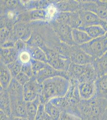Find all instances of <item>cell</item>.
I'll use <instances>...</instances> for the list:
<instances>
[{
  "label": "cell",
  "instance_id": "14",
  "mask_svg": "<svg viewBox=\"0 0 107 120\" xmlns=\"http://www.w3.org/2000/svg\"><path fill=\"white\" fill-rule=\"evenodd\" d=\"M58 12H75L80 10V2L64 0L54 3Z\"/></svg>",
  "mask_w": 107,
  "mask_h": 120
},
{
  "label": "cell",
  "instance_id": "35",
  "mask_svg": "<svg viewBox=\"0 0 107 120\" xmlns=\"http://www.w3.org/2000/svg\"><path fill=\"white\" fill-rule=\"evenodd\" d=\"M9 35L8 31L5 28H2L0 29V43L3 44L6 41V39Z\"/></svg>",
  "mask_w": 107,
  "mask_h": 120
},
{
  "label": "cell",
  "instance_id": "8",
  "mask_svg": "<svg viewBox=\"0 0 107 120\" xmlns=\"http://www.w3.org/2000/svg\"><path fill=\"white\" fill-rule=\"evenodd\" d=\"M79 13L81 22V27L100 26L107 31V21L102 19L96 14L91 11L83 10H80Z\"/></svg>",
  "mask_w": 107,
  "mask_h": 120
},
{
  "label": "cell",
  "instance_id": "24",
  "mask_svg": "<svg viewBox=\"0 0 107 120\" xmlns=\"http://www.w3.org/2000/svg\"><path fill=\"white\" fill-rule=\"evenodd\" d=\"M41 103L39 97L33 101L26 102L27 119L29 120H35L38 108Z\"/></svg>",
  "mask_w": 107,
  "mask_h": 120
},
{
  "label": "cell",
  "instance_id": "38",
  "mask_svg": "<svg viewBox=\"0 0 107 120\" xmlns=\"http://www.w3.org/2000/svg\"><path fill=\"white\" fill-rule=\"evenodd\" d=\"M0 120H10L11 116L6 114L2 111H0Z\"/></svg>",
  "mask_w": 107,
  "mask_h": 120
},
{
  "label": "cell",
  "instance_id": "5",
  "mask_svg": "<svg viewBox=\"0 0 107 120\" xmlns=\"http://www.w3.org/2000/svg\"><path fill=\"white\" fill-rule=\"evenodd\" d=\"M50 26L59 39L70 46L76 45L72 37V29L68 25L59 23L52 19L49 21Z\"/></svg>",
  "mask_w": 107,
  "mask_h": 120
},
{
  "label": "cell",
  "instance_id": "31",
  "mask_svg": "<svg viewBox=\"0 0 107 120\" xmlns=\"http://www.w3.org/2000/svg\"><path fill=\"white\" fill-rule=\"evenodd\" d=\"M15 78L20 85L23 86L30 80L31 78L21 71Z\"/></svg>",
  "mask_w": 107,
  "mask_h": 120
},
{
  "label": "cell",
  "instance_id": "9",
  "mask_svg": "<svg viewBox=\"0 0 107 120\" xmlns=\"http://www.w3.org/2000/svg\"><path fill=\"white\" fill-rule=\"evenodd\" d=\"M31 23L28 24L25 22H20L15 24L11 33V38L14 42L18 39L27 42L31 36L33 32Z\"/></svg>",
  "mask_w": 107,
  "mask_h": 120
},
{
  "label": "cell",
  "instance_id": "16",
  "mask_svg": "<svg viewBox=\"0 0 107 120\" xmlns=\"http://www.w3.org/2000/svg\"><path fill=\"white\" fill-rule=\"evenodd\" d=\"M18 53L15 48H0V62L6 65H8L16 60Z\"/></svg>",
  "mask_w": 107,
  "mask_h": 120
},
{
  "label": "cell",
  "instance_id": "7",
  "mask_svg": "<svg viewBox=\"0 0 107 120\" xmlns=\"http://www.w3.org/2000/svg\"><path fill=\"white\" fill-rule=\"evenodd\" d=\"M42 84L38 82L33 76L23 86V97L26 102L33 101L39 97L42 91Z\"/></svg>",
  "mask_w": 107,
  "mask_h": 120
},
{
  "label": "cell",
  "instance_id": "33",
  "mask_svg": "<svg viewBox=\"0 0 107 120\" xmlns=\"http://www.w3.org/2000/svg\"><path fill=\"white\" fill-rule=\"evenodd\" d=\"M27 45L25 42L21 39H18L15 42V48L18 53L27 49Z\"/></svg>",
  "mask_w": 107,
  "mask_h": 120
},
{
  "label": "cell",
  "instance_id": "34",
  "mask_svg": "<svg viewBox=\"0 0 107 120\" xmlns=\"http://www.w3.org/2000/svg\"><path fill=\"white\" fill-rule=\"evenodd\" d=\"M79 119H80L73 115L66 112H63L61 113L59 120H79Z\"/></svg>",
  "mask_w": 107,
  "mask_h": 120
},
{
  "label": "cell",
  "instance_id": "11",
  "mask_svg": "<svg viewBox=\"0 0 107 120\" xmlns=\"http://www.w3.org/2000/svg\"><path fill=\"white\" fill-rule=\"evenodd\" d=\"M34 76L40 84H42L47 79L56 76H62L69 79L66 72L55 69L48 64L45 68L38 72Z\"/></svg>",
  "mask_w": 107,
  "mask_h": 120
},
{
  "label": "cell",
  "instance_id": "3",
  "mask_svg": "<svg viewBox=\"0 0 107 120\" xmlns=\"http://www.w3.org/2000/svg\"><path fill=\"white\" fill-rule=\"evenodd\" d=\"M70 80L81 82L94 81L98 78L94 67L92 64L78 65L71 63L67 72Z\"/></svg>",
  "mask_w": 107,
  "mask_h": 120
},
{
  "label": "cell",
  "instance_id": "21",
  "mask_svg": "<svg viewBox=\"0 0 107 120\" xmlns=\"http://www.w3.org/2000/svg\"><path fill=\"white\" fill-rule=\"evenodd\" d=\"M26 18L23 19L24 22L27 21H45L47 19V12L45 9L37 8L30 11L26 14Z\"/></svg>",
  "mask_w": 107,
  "mask_h": 120
},
{
  "label": "cell",
  "instance_id": "27",
  "mask_svg": "<svg viewBox=\"0 0 107 120\" xmlns=\"http://www.w3.org/2000/svg\"><path fill=\"white\" fill-rule=\"evenodd\" d=\"M22 65V64L17 59L7 65L12 78H15L21 71Z\"/></svg>",
  "mask_w": 107,
  "mask_h": 120
},
{
  "label": "cell",
  "instance_id": "2",
  "mask_svg": "<svg viewBox=\"0 0 107 120\" xmlns=\"http://www.w3.org/2000/svg\"><path fill=\"white\" fill-rule=\"evenodd\" d=\"M107 108V99L97 96L89 100H81L77 105L81 120H102Z\"/></svg>",
  "mask_w": 107,
  "mask_h": 120
},
{
  "label": "cell",
  "instance_id": "29",
  "mask_svg": "<svg viewBox=\"0 0 107 120\" xmlns=\"http://www.w3.org/2000/svg\"><path fill=\"white\" fill-rule=\"evenodd\" d=\"M31 55L27 49L20 52L18 54L17 59L22 63V64L29 63L31 59Z\"/></svg>",
  "mask_w": 107,
  "mask_h": 120
},
{
  "label": "cell",
  "instance_id": "25",
  "mask_svg": "<svg viewBox=\"0 0 107 120\" xmlns=\"http://www.w3.org/2000/svg\"><path fill=\"white\" fill-rule=\"evenodd\" d=\"M27 50L30 53L32 59L47 63L46 55L41 49L37 46L27 45Z\"/></svg>",
  "mask_w": 107,
  "mask_h": 120
},
{
  "label": "cell",
  "instance_id": "15",
  "mask_svg": "<svg viewBox=\"0 0 107 120\" xmlns=\"http://www.w3.org/2000/svg\"><path fill=\"white\" fill-rule=\"evenodd\" d=\"M92 64L98 78L107 74V51L100 57L95 59Z\"/></svg>",
  "mask_w": 107,
  "mask_h": 120
},
{
  "label": "cell",
  "instance_id": "12",
  "mask_svg": "<svg viewBox=\"0 0 107 120\" xmlns=\"http://www.w3.org/2000/svg\"><path fill=\"white\" fill-rule=\"evenodd\" d=\"M94 81H88L78 83V89L80 98L89 100L96 95V88Z\"/></svg>",
  "mask_w": 107,
  "mask_h": 120
},
{
  "label": "cell",
  "instance_id": "4",
  "mask_svg": "<svg viewBox=\"0 0 107 120\" xmlns=\"http://www.w3.org/2000/svg\"><path fill=\"white\" fill-rule=\"evenodd\" d=\"M83 51L94 59L100 57L107 51V38L103 36L92 39L85 44L79 46Z\"/></svg>",
  "mask_w": 107,
  "mask_h": 120
},
{
  "label": "cell",
  "instance_id": "1",
  "mask_svg": "<svg viewBox=\"0 0 107 120\" xmlns=\"http://www.w3.org/2000/svg\"><path fill=\"white\" fill-rule=\"evenodd\" d=\"M42 91L40 95L41 103L45 104L52 98L63 97L69 89V79L62 76H56L47 79L42 83Z\"/></svg>",
  "mask_w": 107,
  "mask_h": 120
},
{
  "label": "cell",
  "instance_id": "28",
  "mask_svg": "<svg viewBox=\"0 0 107 120\" xmlns=\"http://www.w3.org/2000/svg\"><path fill=\"white\" fill-rule=\"evenodd\" d=\"M34 76L46 66L48 63L32 59L30 60Z\"/></svg>",
  "mask_w": 107,
  "mask_h": 120
},
{
  "label": "cell",
  "instance_id": "32",
  "mask_svg": "<svg viewBox=\"0 0 107 120\" xmlns=\"http://www.w3.org/2000/svg\"><path fill=\"white\" fill-rule=\"evenodd\" d=\"M21 71L28 75L30 78H31L34 76L33 68L30 62L22 64Z\"/></svg>",
  "mask_w": 107,
  "mask_h": 120
},
{
  "label": "cell",
  "instance_id": "18",
  "mask_svg": "<svg viewBox=\"0 0 107 120\" xmlns=\"http://www.w3.org/2000/svg\"><path fill=\"white\" fill-rule=\"evenodd\" d=\"M0 111L11 116V99L6 89L0 87Z\"/></svg>",
  "mask_w": 107,
  "mask_h": 120
},
{
  "label": "cell",
  "instance_id": "26",
  "mask_svg": "<svg viewBox=\"0 0 107 120\" xmlns=\"http://www.w3.org/2000/svg\"><path fill=\"white\" fill-rule=\"evenodd\" d=\"M45 110L48 116L54 120H59L62 112L50 101L45 104Z\"/></svg>",
  "mask_w": 107,
  "mask_h": 120
},
{
  "label": "cell",
  "instance_id": "39",
  "mask_svg": "<svg viewBox=\"0 0 107 120\" xmlns=\"http://www.w3.org/2000/svg\"><path fill=\"white\" fill-rule=\"evenodd\" d=\"M10 120H29L27 118H25L18 117L13 116H11Z\"/></svg>",
  "mask_w": 107,
  "mask_h": 120
},
{
  "label": "cell",
  "instance_id": "37",
  "mask_svg": "<svg viewBox=\"0 0 107 120\" xmlns=\"http://www.w3.org/2000/svg\"><path fill=\"white\" fill-rule=\"evenodd\" d=\"M15 42H14L12 40H7L3 44L1 45V48H15Z\"/></svg>",
  "mask_w": 107,
  "mask_h": 120
},
{
  "label": "cell",
  "instance_id": "30",
  "mask_svg": "<svg viewBox=\"0 0 107 120\" xmlns=\"http://www.w3.org/2000/svg\"><path fill=\"white\" fill-rule=\"evenodd\" d=\"M45 104L41 103L40 104L35 120H44L48 115L45 110Z\"/></svg>",
  "mask_w": 107,
  "mask_h": 120
},
{
  "label": "cell",
  "instance_id": "19",
  "mask_svg": "<svg viewBox=\"0 0 107 120\" xmlns=\"http://www.w3.org/2000/svg\"><path fill=\"white\" fill-rule=\"evenodd\" d=\"M0 87L7 89L13 78L7 66L1 62H0Z\"/></svg>",
  "mask_w": 107,
  "mask_h": 120
},
{
  "label": "cell",
  "instance_id": "6",
  "mask_svg": "<svg viewBox=\"0 0 107 120\" xmlns=\"http://www.w3.org/2000/svg\"><path fill=\"white\" fill-rule=\"evenodd\" d=\"M80 3V10L94 12L107 21V0H83Z\"/></svg>",
  "mask_w": 107,
  "mask_h": 120
},
{
  "label": "cell",
  "instance_id": "40",
  "mask_svg": "<svg viewBox=\"0 0 107 120\" xmlns=\"http://www.w3.org/2000/svg\"><path fill=\"white\" fill-rule=\"evenodd\" d=\"M44 120H54L53 119L51 118L48 115L47 116V117L46 118V119H45Z\"/></svg>",
  "mask_w": 107,
  "mask_h": 120
},
{
  "label": "cell",
  "instance_id": "23",
  "mask_svg": "<svg viewBox=\"0 0 107 120\" xmlns=\"http://www.w3.org/2000/svg\"><path fill=\"white\" fill-rule=\"evenodd\" d=\"M77 29L85 32L92 39L102 37L106 34V30L100 26H92L87 27L80 26Z\"/></svg>",
  "mask_w": 107,
  "mask_h": 120
},
{
  "label": "cell",
  "instance_id": "17",
  "mask_svg": "<svg viewBox=\"0 0 107 120\" xmlns=\"http://www.w3.org/2000/svg\"><path fill=\"white\" fill-rule=\"evenodd\" d=\"M11 116L27 118L26 102L23 100L11 102Z\"/></svg>",
  "mask_w": 107,
  "mask_h": 120
},
{
  "label": "cell",
  "instance_id": "36",
  "mask_svg": "<svg viewBox=\"0 0 107 120\" xmlns=\"http://www.w3.org/2000/svg\"><path fill=\"white\" fill-rule=\"evenodd\" d=\"M19 4V2L16 0H8L6 2V5L9 9H15Z\"/></svg>",
  "mask_w": 107,
  "mask_h": 120
},
{
  "label": "cell",
  "instance_id": "22",
  "mask_svg": "<svg viewBox=\"0 0 107 120\" xmlns=\"http://www.w3.org/2000/svg\"><path fill=\"white\" fill-rule=\"evenodd\" d=\"M72 37L76 45H82L92 39L85 32L79 29H72Z\"/></svg>",
  "mask_w": 107,
  "mask_h": 120
},
{
  "label": "cell",
  "instance_id": "10",
  "mask_svg": "<svg viewBox=\"0 0 107 120\" xmlns=\"http://www.w3.org/2000/svg\"><path fill=\"white\" fill-rule=\"evenodd\" d=\"M70 59L72 63L78 65L92 64L95 59L77 45L71 46Z\"/></svg>",
  "mask_w": 107,
  "mask_h": 120
},
{
  "label": "cell",
  "instance_id": "13",
  "mask_svg": "<svg viewBox=\"0 0 107 120\" xmlns=\"http://www.w3.org/2000/svg\"><path fill=\"white\" fill-rule=\"evenodd\" d=\"M6 90L9 95L11 102L24 100L23 86L20 85L15 78H12Z\"/></svg>",
  "mask_w": 107,
  "mask_h": 120
},
{
  "label": "cell",
  "instance_id": "20",
  "mask_svg": "<svg viewBox=\"0 0 107 120\" xmlns=\"http://www.w3.org/2000/svg\"><path fill=\"white\" fill-rule=\"evenodd\" d=\"M95 85L96 96L107 99V74L97 78Z\"/></svg>",
  "mask_w": 107,
  "mask_h": 120
}]
</instances>
